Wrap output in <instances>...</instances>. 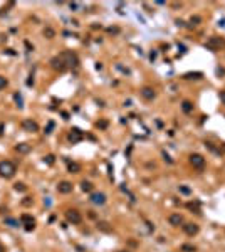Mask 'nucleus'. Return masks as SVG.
<instances>
[{
  "instance_id": "9d476101",
  "label": "nucleus",
  "mask_w": 225,
  "mask_h": 252,
  "mask_svg": "<svg viewBox=\"0 0 225 252\" xmlns=\"http://www.w3.org/2000/svg\"><path fill=\"white\" fill-rule=\"evenodd\" d=\"M91 202H93L94 205H103L104 202H106V195L101 193V192H96V193H91Z\"/></svg>"
},
{
  "instance_id": "473e14b6",
  "label": "nucleus",
  "mask_w": 225,
  "mask_h": 252,
  "mask_svg": "<svg viewBox=\"0 0 225 252\" xmlns=\"http://www.w3.org/2000/svg\"><path fill=\"white\" fill-rule=\"evenodd\" d=\"M44 161H46L47 165H52L54 163V156H52V155H47L46 158H44Z\"/></svg>"
},
{
  "instance_id": "f3484780",
  "label": "nucleus",
  "mask_w": 225,
  "mask_h": 252,
  "mask_svg": "<svg viewBox=\"0 0 225 252\" xmlns=\"http://www.w3.org/2000/svg\"><path fill=\"white\" fill-rule=\"evenodd\" d=\"M44 37L46 39H54L56 37V30H54L52 27H46L44 29Z\"/></svg>"
},
{
  "instance_id": "72a5a7b5",
  "label": "nucleus",
  "mask_w": 225,
  "mask_h": 252,
  "mask_svg": "<svg viewBox=\"0 0 225 252\" xmlns=\"http://www.w3.org/2000/svg\"><path fill=\"white\" fill-rule=\"evenodd\" d=\"M24 229L27 230V232H32V230L35 229V222H34V224H25V227H24Z\"/></svg>"
},
{
  "instance_id": "7ed1b4c3",
  "label": "nucleus",
  "mask_w": 225,
  "mask_h": 252,
  "mask_svg": "<svg viewBox=\"0 0 225 252\" xmlns=\"http://www.w3.org/2000/svg\"><path fill=\"white\" fill-rule=\"evenodd\" d=\"M190 165L193 168H197V170H203L205 168V158H203L202 155L193 153V155H190Z\"/></svg>"
},
{
  "instance_id": "c756f323",
  "label": "nucleus",
  "mask_w": 225,
  "mask_h": 252,
  "mask_svg": "<svg viewBox=\"0 0 225 252\" xmlns=\"http://www.w3.org/2000/svg\"><path fill=\"white\" fill-rule=\"evenodd\" d=\"M7 84H9V81L5 79L4 76H0V91H2V89H4L5 86H7Z\"/></svg>"
},
{
  "instance_id": "dca6fc26",
  "label": "nucleus",
  "mask_w": 225,
  "mask_h": 252,
  "mask_svg": "<svg viewBox=\"0 0 225 252\" xmlns=\"http://www.w3.org/2000/svg\"><path fill=\"white\" fill-rule=\"evenodd\" d=\"M20 222H24V225H25V224H34L35 220H34V217H32V215H29V214H22V215H20Z\"/></svg>"
},
{
  "instance_id": "58836bf2",
  "label": "nucleus",
  "mask_w": 225,
  "mask_h": 252,
  "mask_svg": "<svg viewBox=\"0 0 225 252\" xmlns=\"http://www.w3.org/2000/svg\"><path fill=\"white\" fill-rule=\"evenodd\" d=\"M163 156H165V160H166V161H168V163H173V160L170 158V156H168V155H166V153H163Z\"/></svg>"
},
{
  "instance_id": "aec40b11",
  "label": "nucleus",
  "mask_w": 225,
  "mask_h": 252,
  "mask_svg": "<svg viewBox=\"0 0 225 252\" xmlns=\"http://www.w3.org/2000/svg\"><path fill=\"white\" fill-rule=\"evenodd\" d=\"M69 172L71 173H79L81 172V165L79 163H69Z\"/></svg>"
},
{
  "instance_id": "c85d7f7f",
  "label": "nucleus",
  "mask_w": 225,
  "mask_h": 252,
  "mask_svg": "<svg viewBox=\"0 0 225 252\" xmlns=\"http://www.w3.org/2000/svg\"><path fill=\"white\" fill-rule=\"evenodd\" d=\"M205 146H207L208 150H210V151H213V153H217V155H220V150H217L215 146L212 145V143H205Z\"/></svg>"
},
{
  "instance_id": "a19ab883",
  "label": "nucleus",
  "mask_w": 225,
  "mask_h": 252,
  "mask_svg": "<svg viewBox=\"0 0 225 252\" xmlns=\"http://www.w3.org/2000/svg\"><path fill=\"white\" fill-rule=\"evenodd\" d=\"M96 69L101 71V69H103V64H101V62H98V64H96Z\"/></svg>"
},
{
  "instance_id": "423d86ee",
  "label": "nucleus",
  "mask_w": 225,
  "mask_h": 252,
  "mask_svg": "<svg viewBox=\"0 0 225 252\" xmlns=\"http://www.w3.org/2000/svg\"><path fill=\"white\" fill-rule=\"evenodd\" d=\"M224 46H225V41H222V39H218V37H210L208 42L205 44V47L210 49V51H218V49L224 47Z\"/></svg>"
},
{
  "instance_id": "a211bd4d",
  "label": "nucleus",
  "mask_w": 225,
  "mask_h": 252,
  "mask_svg": "<svg viewBox=\"0 0 225 252\" xmlns=\"http://www.w3.org/2000/svg\"><path fill=\"white\" fill-rule=\"evenodd\" d=\"M182 109H183V113H192L193 111V104L190 103V101H183V103H182Z\"/></svg>"
},
{
  "instance_id": "4be33fe9",
  "label": "nucleus",
  "mask_w": 225,
  "mask_h": 252,
  "mask_svg": "<svg viewBox=\"0 0 225 252\" xmlns=\"http://www.w3.org/2000/svg\"><path fill=\"white\" fill-rule=\"evenodd\" d=\"M98 229H101L103 232H111V227H109V224H106V222H99Z\"/></svg>"
},
{
  "instance_id": "bb28decb",
  "label": "nucleus",
  "mask_w": 225,
  "mask_h": 252,
  "mask_svg": "<svg viewBox=\"0 0 225 252\" xmlns=\"http://www.w3.org/2000/svg\"><path fill=\"white\" fill-rule=\"evenodd\" d=\"M32 197H25V198H24V200H22V205L24 207H30V205H32Z\"/></svg>"
},
{
  "instance_id": "ea45409f",
  "label": "nucleus",
  "mask_w": 225,
  "mask_h": 252,
  "mask_svg": "<svg viewBox=\"0 0 225 252\" xmlns=\"http://www.w3.org/2000/svg\"><path fill=\"white\" fill-rule=\"evenodd\" d=\"M217 74H218V76H224V74H225V69H220V67H218V69H217Z\"/></svg>"
},
{
  "instance_id": "9b49d317",
  "label": "nucleus",
  "mask_w": 225,
  "mask_h": 252,
  "mask_svg": "<svg viewBox=\"0 0 225 252\" xmlns=\"http://www.w3.org/2000/svg\"><path fill=\"white\" fill-rule=\"evenodd\" d=\"M183 227V232L187 234V235H197L198 234V225L197 224H185V225H182Z\"/></svg>"
},
{
  "instance_id": "c9c22d12",
  "label": "nucleus",
  "mask_w": 225,
  "mask_h": 252,
  "mask_svg": "<svg viewBox=\"0 0 225 252\" xmlns=\"http://www.w3.org/2000/svg\"><path fill=\"white\" fill-rule=\"evenodd\" d=\"M52 128H54V123H49V126H47V130H46V133H47V135H49V133H51V131H52Z\"/></svg>"
},
{
  "instance_id": "e433bc0d",
  "label": "nucleus",
  "mask_w": 225,
  "mask_h": 252,
  "mask_svg": "<svg viewBox=\"0 0 225 252\" xmlns=\"http://www.w3.org/2000/svg\"><path fill=\"white\" fill-rule=\"evenodd\" d=\"M218 96H220V101L225 104V91H220V94H218Z\"/></svg>"
},
{
  "instance_id": "0eeeda50",
  "label": "nucleus",
  "mask_w": 225,
  "mask_h": 252,
  "mask_svg": "<svg viewBox=\"0 0 225 252\" xmlns=\"http://www.w3.org/2000/svg\"><path fill=\"white\" fill-rule=\"evenodd\" d=\"M82 138H84V135H82V131L79 130V128H72L69 133V136H67V140L72 143V145H76V143H79V141H82Z\"/></svg>"
},
{
  "instance_id": "5701e85b",
  "label": "nucleus",
  "mask_w": 225,
  "mask_h": 252,
  "mask_svg": "<svg viewBox=\"0 0 225 252\" xmlns=\"http://www.w3.org/2000/svg\"><path fill=\"white\" fill-rule=\"evenodd\" d=\"M195 245H190V244H183L182 245V252H195Z\"/></svg>"
},
{
  "instance_id": "2f4dec72",
  "label": "nucleus",
  "mask_w": 225,
  "mask_h": 252,
  "mask_svg": "<svg viewBox=\"0 0 225 252\" xmlns=\"http://www.w3.org/2000/svg\"><path fill=\"white\" fill-rule=\"evenodd\" d=\"M187 207H188V209H190V210H193V212H195V214H198V205H197V203H195V205H193L192 202H190V203H187Z\"/></svg>"
},
{
  "instance_id": "20e7f679",
  "label": "nucleus",
  "mask_w": 225,
  "mask_h": 252,
  "mask_svg": "<svg viewBox=\"0 0 225 252\" xmlns=\"http://www.w3.org/2000/svg\"><path fill=\"white\" fill-rule=\"evenodd\" d=\"M51 67L54 71H59V72H62V71L67 69V64L64 62V59H62L61 56H56L51 59Z\"/></svg>"
},
{
  "instance_id": "f8f14e48",
  "label": "nucleus",
  "mask_w": 225,
  "mask_h": 252,
  "mask_svg": "<svg viewBox=\"0 0 225 252\" xmlns=\"http://www.w3.org/2000/svg\"><path fill=\"white\" fill-rule=\"evenodd\" d=\"M57 192H59V193H71V192H72V183L66 182V180L61 182L57 185Z\"/></svg>"
},
{
  "instance_id": "39448f33",
  "label": "nucleus",
  "mask_w": 225,
  "mask_h": 252,
  "mask_svg": "<svg viewBox=\"0 0 225 252\" xmlns=\"http://www.w3.org/2000/svg\"><path fill=\"white\" fill-rule=\"evenodd\" d=\"M66 219H67V222L77 225V224H81V222H82V215H81L77 210L72 209V210H67V212H66Z\"/></svg>"
},
{
  "instance_id": "7c9ffc66",
  "label": "nucleus",
  "mask_w": 225,
  "mask_h": 252,
  "mask_svg": "<svg viewBox=\"0 0 225 252\" xmlns=\"http://www.w3.org/2000/svg\"><path fill=\"white\" fill-rule=\"evenodd\" d=\"M180 192H182V193H185V195H190V193H192V190H190V188H188V187H183V185H180Z\"/></svg>"
},
{
  "instance_id": "393cba45",
  "label": "nucleus",
  "mask_w": 225,
  "mask_h": 252,
  "mask_svg": "<svg viewBox=\"0 0 225 252\" xmlns=\"http://www.w3.org/2000/svg\"><path fill=\"white\" fill-rule=\"evenodd\" d=\"M200 22H202V17H198V15H192V19H190V24H192V25H198Z\"/></svg>"
},
{
  "instance_id": "a18cd8bd",
  "label": "nucleus",
  "mask_w": 225,
  "mask_h": 252,
  "mask_svg": "<svg viewBox=\"0 0 225 252\" xmlns=\"http://www.w3.org/2000/svg\"><path fill=\"white\" fill-rule=\"evenodd\" d=\"M4 135V123H2V125H0V136Z\"/></svg>"
},
{
  "instance_id": "1a4fd4ad",
  "label": "nucleus",
  "mask_w": 225,
  "mask_h": 252,
  "mask_svg": "<svg viewBox=\"0 0 225 252\" xmlns=\"http://www.w3.org/2000/svg\"><path fill=\"white\" fill-rule=\"evenodd\" d=\"M141 96L146 99V101H153V99L156 98V93H155V89L150 88V86H145V88L141 89Z\"/></svg>"
},
{
  "instance_id": "f257e3e1",
  "label": "nucleus",
  "mask_w": 225,
  "mask_h": 252,
  "mask_svg": "<svg viewBox=\"0 0 225 252\" xmlns=\"http://www.w3.org/2000/svg\"><path fill=\"white\" fill-rule=\"evenodd\" d=\"M17 172V167H15L10 160H4V161H0V177L4 178H12Z\"/></svg>"
},
{
  "instance_id": "b1692460",
  "label": "nucleus",
  "mask_w": 225,
  "mask_h": 252,
  "mask_svg": "<svg viewBox=\"0 0 225 252\" xmlns=\"http://www.w3.org/2000/svg\"><path fill=\"white\" fill-rule=\"evenodd\" d=\"M14 188H15L17 192H25V190H27V187H25L22 182H17V183L14 185Z\"/></svg>"
},
{
  "instance_id": "cd10ccee",
  "label": "nucleus",
  "mask_w": 225,
  "mask_h": 252,
  "mask_svg": "<svg viewBox=\"0 0 225 252\" xmlns=\"http://www.w3.org/2000/svg\"><path fill=\"white\" fill-rule=\"evenodd\" d=\"M96 126H98L99 130H106V128H108V121H106V119H101V121H98Z\"/></svg>"
},
{
  "instance_id": "49530a36",
  "label": "nucleus",
  "mask_w": 225,
  "mask_h": 252,
  "mask_svg": "<svg viewBox=\"0 0 225 252\" xmlns=\"http://www.w3.org/2000/svg\"><path fill=\"white\" fill-rule=\"evenodd\" d=\"M0 252H5V247L2 245V244H0Z\"/></svg>"
},
{
  "instance_id": "6e6552de",
  "label": "nucleus",
  "mask_w": 225,
  "mask_h": 252,
  "mask_svg": "<svg viewBox=\"0 0 225 252\" xmlns=\"http://www.w3.org/2000/svg\"><path fill=\"white\" fill-rule=\"evenodd\" d=\"M22 128H24V131H27V133H35V131H39V125L35 121H32V119H24Z\"/></svg>"
},
{
  "instance_id": "c03bdc74",
  "label": "nucleus",
  "mask_w": 225,
  "mask_h": 252,
  "mask_svg": "<svg viewBox=\"0 0 225 252\" xmlns=\"http://www.w3.org/2000/svg\"><path fill=\"white\" fill-rule=\"evenodd\" d=\"M62 116H64V119H69V114L66 111H62Z\"/></svg>"
},
{
  "instance_id": "412c9836",
  "label": "nucleus",
  "mask_w": 225,
  "mask_h": 252,
  "mask_svg": "<svg viewBox=\"0 0 225 252\" xmlns=\"http://www.w3.org/2000/svg\"><path fill=\"white\" fill-rule=\"evenodd\" d=\"M5 224H9L10 227H19V220L12 219V217H7V219H5Z\"/></svg>"
},
{
  "instance_id": "a878e982",
  "label": "nucleus",
  "mask_w": 225,
  "mask_h": 252,
  "mask_svg": "<svg viewBox=\"0 0 225 252\" xmlns=\"http://www.w3.org/2000/svg\"><path fill=\"white\" fill-rule=\"evenodd\" d=\"M14 99H15V103H17V106H19V108H24V104H22V96H20L19 93L14 94Z\"/></svg>"
},
{
  "instance_id": "f03ea898",
  "label": "nucleus",
  "mask_w": 225,
  "mask_h": 252,
  "mask_svg": "<svg viewBox=\"0 0 225 252\" xmlns=\"http://www.w3.org/2000/svg\"><path fill=\"white\" fill-rule=\"evenodd\" d=\"M59 56L64 59V62L67 64V67H77V64H79V59H77V56H76V54H72V52H69V51L62 52V54H59Z\"/></svg>"
},
{
  "instance_id": "2eb2a0df",
  "label": "nucleus",
  "mask_w": 225,
  "mask_h": 252,
  "mask_svg": "<svg viewBox=\"0 0 225 252\" xmlns=\"http://www.w3.org/2000/svg\"><path fill=\"white\" fill-rule=\"evenodd\" d=\"M183 77H185V79H202L203 74L197 71V72H187V74H183Z\"/></svg>"
},
{
  "instance_id": "4468645a",
  "label": "nucleus",
  "mask_w": 225,
  "mask_h": 252,
  "mask_svg": "<svg viewBox=\"0 0 225 252\" xmlns=\"http://www.w3.org/2000/svg\"><path fill=\"white\" fill-rule=\"evenodd\" d=\"M30 150H32V146L29 145V143H19V145L15 146V151L20 155H27Z\"/></svg>"
},
{
  "instance_id": "ddd939ff",
  "label": "nucleus",
  "mask_w": 225,
  "mask_h": 252,
  "mask_svg": "<svg viewBox=\"0 0 225 252\" xmlns=\"http://www.w3.org/2000/svg\"><path fill=\"white\" fill-rule=\"evenodd\" d=\"M168 222L173 225V227H178L180 224H183V217H182L180 214H171V215L168 217Z\"/></svg>"
},
{
  "instance_id": "f704fd0d",
  "label": "nucleus",
  "mask_w": 225,
  "mask_h": 252,
  "mask_svg": "<svg viewBox=\"0 0 225 252\" xmlns=\"http://www.w3.org/2000/svg\"><path fill=\"white\" fill-rule=\"evenodd\" d=\"M108 32L109 34H118V32H119V29H118V27H109Z\"/></svg>"
},
{
  "instance_id": "de8ad7c7",
  "label": "nucleus",
  "mask_w": 225,
  "mask_h": 252,
  "mask_svg": "<svg viewBox=\"0 0 225 252\" xmlns=\"http://www.w3.org/2000/svg\"><path fill=\"white\" fill-rule=\"evenodd\" d=\"M224 150H225V145H224Z\"/></svg>"
},
{
  "instance_id": "4c0bfd02",
  "label": "nucleus",
  "mask_w": 225,
  "mask_h": 252,
  "mask_svg": "<svg viewBox=\"0 0 225 252\" xmlns=\"http://www.w3.org/2000/svg\"><path fill=\"white\" fill-rule=\"evenodd\" d=\"M25 47L29 49V52H30V51H34V46H30V42H29V41H25Z\"/></svg>"
},
{
  "instance_id": "37998d69",
  "label": "nucleus",
  "mask_w": 225,
  "mask_h": 252,
  "mask_svg": "<svg viewBox=\"0 0 225 252\" xmlns=\"http://www.w3.org/2000/svg\"><path fill=\"white\" fill-rule=\"evenodd\" d=\"M5 52H7V54H10V56H14V54H15V52L12 51V49H7V51H5Z\"/></svg>"
},
{
  "instance_id": "79ce46f5",
  "label": "nucleus",
  "mask_w": 225,
  "mask_h": 252,
  "mask_svg": "<svg viewBox=\"0 0 225 252\" xmlns=\"http://www.w3.org/2000/svg\"><path fill=\"white\" fill-rule=\"evenodd\" d=\"M176 25H180V27H183V25H185V22H183V20H176Z\"/></svg>"
},
{
  "instance_id": "6ab92c4d",
  "label": "nucleus",
  "mask_w": 225,
  "mask_h": 252,
  "mask_svg": "<svg viewBox=\"0 0 225 252\" xmlns=\"http://www.w3.org/2000/svg\"><path fill=\"white\" fill-rule=\"evenodd\" d=\"M81 188H82V192H91L93 190V183L82 180V182H81Z\"/></svg>"
}]
</instances>
